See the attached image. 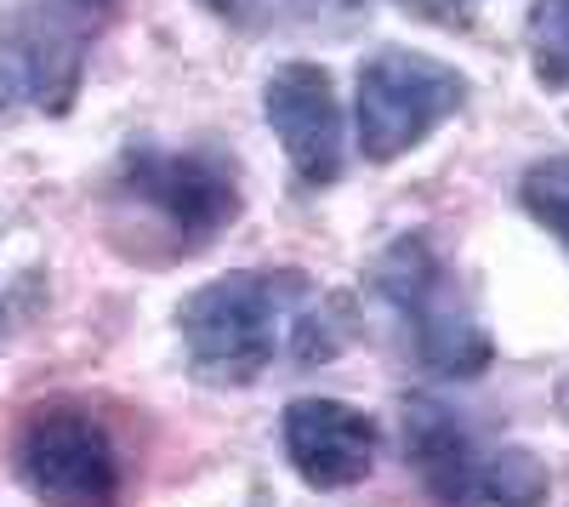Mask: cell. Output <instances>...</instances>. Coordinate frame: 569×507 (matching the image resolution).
<instances>
[{
  "mask_svg": "<svg viewBox=\"0 0 569 507\" xmlns=\"http://www.w3.org/2000/svg\"><path fill=\"white\" fill-rule=\"evenodd\" d=\"M348 297H325L302 268H228L177 308L188 371L206 388H246L291 354L325 365L348 342Z\"/></svg>",
  "mask_w": 569,
  "mask_h": 507,
  "instance_id": "1",
  "label": "cell"
},
{
  "mask_svg": "<svg viewBox=\"0 0 569 507\" xmlns=\"http://www.w3.org/2000/svg\"><path fill=\"white\" fill-rule=\"evenodd\" d=\"M103 206H109V240L126 251V262L166 268L217 246L240 222L246 189L240 166L222 149L131 143L114 160Z\"/></svg>",
  "mask_w": 569,
  "mask_h": 507,
  "instance_id": "2",
  "label": "cell"
},
{
  "mask_svg": "<svg viewBox=\"0 0 569 507\" xmlns=\"http://www.w3.org/2000/svg\"><path fill=\"white\" fill-rule=\"evenodd\" d=\"M370 291L393 314L405 354L427 377L472 382L496 365L490 326L467 302V286L456 280V268L445 262V251L433 246L427 228H410V235L388 240V251L370 268Z\"/></svg>",
  "mask_w": 569,
  "mask_h": 507,
  "instance_id": "3",
  "label": "cell"
},
{
  "mask_svg": "<svg viewBox=\"0 0 569 507\" xmlns=\"http://www.w3.org/2000/svg\"><path fill=\"white\" fill-rule=\"evenodd\" d=\"M405 463L433 507H547L552 496L536 450L485 439L439 394H405Z\"/></svg>",
  "mask_w": 569,
  "mask_h": 507,
  "instance_id": "4",
  "label": "cell"
},
{
  "mask_svg": "<svg viewBox=\"0 0 569 507\" xmlns=\"http://www.w3.org/2000/svg\"><path fill=\"white\" fill-rule=\"evenodd\" d=\"M12 474L40 507H126L131 474L114 428L80 399H40L12 428Z\"/></svg>",
  "mask_w": 569,
  "mask_h": 507,
  "instance_id": "5",
  "label": "cell"
},
{
  "mask_svg": "<svg viewBox=\"0 0 569 507\" xmlns=\"http://www.w3.org/2000/svg\"><path fill=\"white\" fill-rule=\"evenodd\" d=\"M472 98L461 69L416 46H382L359 63L353 86V131L365 166H393L421 149L445 120H456Z\"/></svg>",
  "mask_w": 569,
  "mask_h": 507,
  "instance_id": "6",
  "label": "cell"
},
{
  "mask_svg": "<svg viewBox=\"0 0 569 507\" xmlns=\"http://www.w3.org/2000/svg\"><path fill=\"white\" fill-rule=\"evenodd\" d=\"M103 29L63 12L58 0H23L0 12V120L46 115L63 120L86 86V58Z\"/></svg>",
  "mask_w": 569,
  "mask_h": 507,
  "instance_id": "7",
  "label": "cell"
},
{
  "mask_svg": "<svg viewBox=\"0 0 569 507\" xmlns=\"http://www.w3.org/2000/svg\"><path fill=\"white\" fill-rule=\"evenodd\" d=\"M262 115L302 189H330L342 177V103L325 63H279L262 80Z\"/></svg>",
  "mask_w": 569,
  "mask_h": 507,
  "instance_id": "8",
  "label": "cell"
},
{
  "mask_svg": "<svg viewBox=\"0 0 569 507\" xmlns=\"http://www.w3.org/2000/svg\"><path fill=\"white\" fill-rule=\"evenodd\" d=\"M279 445H284V463L297 468V479L308 490H353L365 485V474L376 468V445H382V428L376 417H365L359 405L348 399H291L279 417Z\"/></svg>",
  "mask_w": 569,
  "mask_h": 507,
  "instance_id": "9",
  "label": "cell"
},
{
  "mask_svg": "<svg viewBox=\"0 0 569 507\" xmlns=\"http://www.w3.org/2000/svg\"><path fill=\"white\" fill-rule=\"evenodd\" d=\"M525 46L541 91H569V0H530Z\"/></svg>",
  "mask_w": 569,
  "mask_h": 507,
  "instance_id": "10",
  "label": "cell"
},
{
  "mask_svg": "<svg viewBox=\"0 0 569 507\" xmlns=\"http://www.w3.org/2000/svg\"><path fill=\"white\" fill-rule=\"evenodd\" d=\"M518 206H525V217L536 228H547L569 251V155H547L518 177Z\"/></svg>",
  "mask_w": 569,
  "mask_h": 507,
  "instance_id": "11",
  "label": "cell"
},
{
  "mask_svg": "<svg viewBox=\"0 0 569 507\" xmlns=\"http://www.w3.org/2000/svg\"><path fill=\"white\" fill-rule=\"evenodd\" d=\"M399 7L421 23H433V29H450V34H467L472 23H479V7L485 0H399Z\"/></svg>",
  "mask_w": 569,
  "mask_h": 507,
  "instance_id": "12",
  "label": "cell"
},
{
  "mask_svg": "<svg viewBox=\"0 0 569 507\" xmlns=\"http://www.w3.org/2000/svg\"><path fill=\"white\" fill-rule=\"evenodd\" d=\"M200 7L228 23V29H240V34H262L273 23V0H200Z\"/></svg>",
  "mask_w": 569,
  "mask_h": 507,
  "instance_id": "13",
  "label": "cell"
},
{
  "mask_svg": "<svg viewBox=\"0 0 569 507\" xmlns=\"http://www.w3.org/2000/svg\"><path fill=\"white\" fill-rule=\"evenodd\" d=\"M58 7H63V12H74V18H86L91 29H109V23L120 18L126 0H58Z\"/></svg>",
  "mask_w": 569,
  "mask_h": 507,
  "instance_id": "14",
  "label": "cell"
},
{
  "mask_svg": "<svg viewBox=\"0 0 569 507\" xmlns=\"http://www.w3.org/2000/svg\"><path fill=\"white\" fill-rule=\"evenodd\" d=\"M552 399H558V417H563V422H569V371H563V377H558V394H552Z\"/></svg>",
  "mask_w": 569,
  "mask_h": 507,
  "instance_id": "15",
  "label": "cell"
},
{
  "mask_svg": "<svg viewBox=\"0 0 569 507\" xmlns=\"http://www.w3.org/2000/svg\"><path fill=\"white\" fill-rule=\"evenodd\" d=\"M7 337H12V308L0 302V342H7Z\"/></svg>",
  "mask_w": 569,
  "mask_h": 507,
  "instance_id": "16",
  "label": "cell"
}]
</instances>
